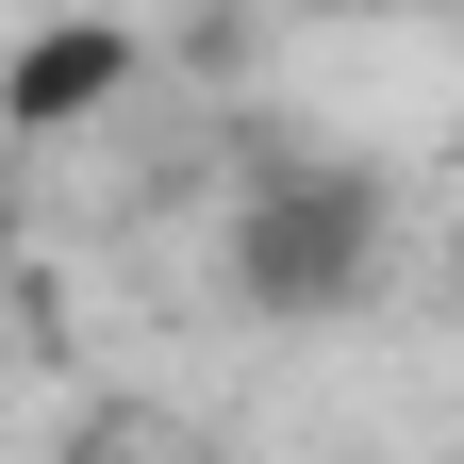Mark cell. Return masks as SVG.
Returning a JSON list of instances; mask_svg holds the SVG:
<instances>
[{
    "label": "cell",
    "instance_id": "7a4b0ae2",
    "mask_svg": "<svg viewBox=\"0 0 464 464\" xmlns=\"http://www.w3.org/2000/svg\"><path fill=\"white\" fill-rule=\"evenodd\" d=\"M150 83V34L133 17H34L17 50H0V133H83V116H116V100H133Z\"/></svg>",
    "mask_w": 464,
    "mask_h": 464
},
{
    "label": "cell",
    "instance_id": "6da1fadb",
    "mask_svg": "<svg viewBox=\"0 0 464 464\" xmlns=\"http://www.w3.org/2000/svg\"><path fill=\"white\" fill-rule=\"evenodd\" d=\"M216 266L249 315H348L382 299V166H332V150H282L232 183L216 216Z\"/></svg>",
    "mask_w": 464,
    "mask_h": 464
},
{
    "label": "cell",
    "instance_id": "3957f363",
    "mask_svg": "<svg viewBox=\"0 0 464 464\" xmlns=\"http://www.w3.org/2000/svg\"><path fill=\"white\" fill-rule=\"evenodd\" d=\"M0 249H17V199H0Z\"/></svg>",
    "mask_w": 464,
    "mask_h": 464
},
{
    "label": "cell",
    "instance_id": "277c9868",
    "mask_svg": "<svg viewBox=\"0 0 464 464\" xmlns=\"http://www.w3.org/2000/svg\"><path fill=\"white\" fill-rule=\"evenodd\" d=\"M150 464H183V448H150Z\"/></svg>",
    "mask_w": 464,
    "mask_h": 464
}]
</instances>
